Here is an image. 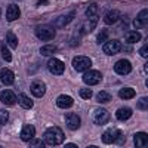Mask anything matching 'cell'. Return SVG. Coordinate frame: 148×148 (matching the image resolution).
<instances>
[{
	"instance_id": "obj_1",
	"label": "cell",
	"mask_w": 148,
	"mask_h": 148,
	"mask_svg": "<svg viewBox=\"0 0 148 148\" xmlns=\"http://www.w3.org/2000/svg\"><path fill=\"white\" fill-rule=\"evenodd\" d=\"M65 139V135L64 132L61 130L59 127H49L45 133H43V141L47 144V145H61Z\"/></svg>"
},
{
	"instance_id": "obj_2",
	"label": "cell",
	"mask_w": 148,
	"mask_h": 148,
	"mask_svg": "<svg viewBox=\"0 0 148 148\" xmlns=\"http://www.w3.org/2000/svg\"><path fill=\"white\" fill-rule=\"evenodd\" d=\"M36 36L43 42H49V40L55 39L56 31L52 25H49V24H42V25H39L36 28Z\"/></svg>"
},
{
	"instance_id": "obj_3",
	"label": "cell",
	"mask_w": 148,
	"mask_h": 148,
	"mask_svg": "<svg viewBox=\"0 0 148 148\" xmlns=\"http://www.w3.org/2000/svg\"><path fill=\"white\" fill-rule=\"evenodd\" d=\"M123 136L119 129H110L102 135V142L104 144H121Z\"/></svg>"
},
{
	"instance_id": "obj_4",
	"label": "cell",
	"mask_w": 148,
	"mask_h": 148,
	"mask_svg": "<svg viewBox=\"0 0 148 148\" xmlns=\"http://www.w3.org/2000/svg\"><path fill=\"white\" fill-rule=\"evenodd\" d=\"M73 67H74V70H76V71L83 73V71L89 70V68L92 67V61H90V58H88V56L79 55V56H76V58L73 59Z\"/></svg>"
},
{
	"instance_id": "obj_5",
	"label": "cell",
	"mask_w": 148,
	"mask_h": 148,
	"mask_svg": "<svg viewBox=\"0 0 148 148\" xmlns=\"http://www.w3.org/2000/svg\"><path fill=\"white\" fill-rule=\"evenodd\" d=\"M83 82L89 86H96L102 82V74L96 70H92V71H86L83 74Z\"/></svg>"
},
{
	"instance_id": "obj_6",
	"label": "cell",
	"mask_w": 148,
	"mask_h": 148,
	"mask_svg": "<svg viewBox=\"0 0 148 148\" xmlns=\"http://www.w3.org/2000/svg\"><path fill=\"white\" fill-rule=\"evenodd\" d=\"M47 70L51 71L53 76H61V74L64 73V70H65V64L62 62V61L52 58V59L47 61Z\"/></svg>"
},
{
	"instance_id": "obj_7",
	"label": "cell",
	"mask_w": 148,
	"mask_h": 148,
	"mask_svg": "<svg viewBox=\"0 0 148 148\" xmlns=\"http://www.w3.org/2000/svg\"><path fill=\"white\" fill-rule=\"evenodd\" d=\"M108 120H110V114H108V111L105 108L99 107V108H96L93 111V121L96 123V125L102 126V125H105V123H108Z\"/></svg>"
},
{
	"instance_id": "obj_8",
	"label": "cell",
	"mask_w": 148,
	"mask_h": 148,
	"mask_svg": "<svg viewBox=\"0 0 148 148\" xmlns=\"http://www.w3.org/2000/svg\"><path fill=\"white\" fill-rule=\"evenodd\" d=\"M102 51L105 55H116L121 51V43L119 40H110V42H105L104 43V47Z\"/></svg>"
},
{
	"instance_id": "obj_9",
	"label": "cell",
	"mask_w": 148,
	"mask_h": 148,
	"mask_svg": "<svg viewBox=\"0 0 148 148\" xmlns=\"http://www.w3.org/2000/svg\"><path fill=\"white\" fill-rule=\"evenodd\" d=\"M114 71L117 74H120V76H126V74H129L132 71V65L127 59H120L114 64Z\"/></svg>"
},
{
	"instance_id": "obj_10",
	"label": "cell",
	"mask_w": 148,
	"mask_h": 148,
	"mask_svg": "<svg viewBox=\"0 0 148 148\" xmlns=\"http://www.w3.org/2000/svg\"><path fill=\"white\" fill-rule=\"evenodd\" d=\"M30 90L36 98H43L46 93V84L42 80H34L30 86Z\"/></svg>"
},
{
	"instance_id": "obj_11",
	"label": "cell",
	"mask_w": 148,
	"mask_h": 148,
	"mask_svg": "<svg viewBox=\"0 0 148 148\" xmlns=\"http://www.w3.org/2000/svg\"><path fill=\"white\" fill-rule=\"evenodd\" d=\"M0 82H2L3 84H6V86L14 84V82H15L14 71L9 70V68H2L0 70Z\"/></svg>"
},
{
	"instance_id": "obj_12",
	"label": "cell",
	"mask_w": 148,
	"mask_h": 148,
	"mask_svg": "<svg viewBox=\"0 0 148 148\" xmlns=\"http://www.w3.org/2000/svg\"><path fill=\"white\" fill-rule=\"evenodd\" d=\"M80 123H82V120H80V117L77 114L71 113V114H67L65 116V125L71 130H77L80 127Z\"/></svg>"
},
{
	"instance_id": "obj_13",
	"label": "cell",
	"mask_w": 148,
	"mask_h": 148,
	"mask_svg": "<svg viewBox=\"0 0 148 148\" xmlns=\"http://www.w3.org/2000/svg\"><path fill=\"white\" fill-rule=\"evenodd\" d=\"M18 99V96L15 95V92L12 90H3L0 93V101H2L5 105H14Z\"/></svg>"
},
{
	"instance_id": "obj_14",
	"label": "cell",
	"mask_w": 148,
	"mask_h": 148,
	"mask_svg": "<svg viewBox=\"0 0 148 148\" xmlns=\"http://www.w3.org/2000/svg\"><path fill=\"white\" fill-rule=\"evenodd\" d=\"M34 135H36V127L31 126V125H25L21 129V135H19V136H21L22 141L28 142V141H31L34 138Z\"/></svg>"
},
{
	"instance_id": "obj_15",
	"label": "cell",
	"mask_w": 148,
	"mask_h": 148,
	"mask_svg": "<svg viewBox=\"0 0 148 148\" xmlns=\"http://www.w3.org/2000/svg\"><path fill=\"white\" fill-rule=\"evenodd\" d=\"M133 142L136 148H147L148 145V135L145 132H138L133 136Z\"/></svg>"
},
{
	"instance_id": "obj_16",
	"label": "cell",
	"mask_w": 148,
	"mask_h": 148,
	"mask_svg": "<svg viewBox=\"0 0 148 148\" xmlns=\"http://www.w3.org/2000/svg\"><path fill=\"white\" fill-rule=\"evenodd\" d=\"M74 10H71V12H68V14H65V15H61V16H58L55 21H53V24L56 27H65L67 24H70L71 21H73V18H74Z\"/></svg>"
},
{
	"instance_id": "obj_17",
	"label": "cell",
	"mask_w": 148,
	"mask_h": 148,
	"mask_svg": "<svg viewBox=\"0 0 148 148\" xmlns=\"http://www.w3.org/2000/svg\"><path fill=\"white\" fill-rule=\"evenodd\" d=\"M98 18H99V15H98V6L95 3H92L88 9H86V19L89 22L98 24Z\"/></svg>"
},
{
	"instance_id": "obj_18",
	"label": "cell",
	"mask_w": 148,
	"mask_h": 148,
	"mask_svg": "<svg viewBox=\"0 0 148 148\" xmlns=\"http://www.w3.org/2000/svg\"><path fill=\"white\" fill-rule=\"evenodd\" d=\"M19 15H21V12H19V8H18L16 5H9V6H8V10H6V19H8L9 22L18 19Z\"/></svg>"
},
{
	"instance_id": "obj_19",
	"label": "cell",
	"mask_w": 148,
	"mask_h": 148,
	"mask_svg": "<svg viewBox=\"0 0 148 148\" xmlns=\"http://www.w3.org/2000/svg\"><path fill=\"white\" fill-rule=\"evenodd\" d=\"M147 15H148V10H147V9L141 10L139 15L133 19V27H135V28H142V27H145V25H147Z\"/></svg>"
},
{
	"instance_id": "obj_20",
	"label": "cell",
	"mask_w": 148,
	"mask_h": 148,
	"mask_svg": "<svg viewBox=\"0 0 148 148\" xmlns=\"http://www.w3.org/2000/svg\"><path fill=\"white\" fill-rule=\"evenodd\" d=\"M73 104H74L73 98L68 96V95H59V96H58V99H56V105H58L59 108H64V110L70 108Z\"/></svg>"
},
{
	"instance_id": "obj_21",
	"label": "cell",
	"mask_w": 148,
	"mask_h": 148,
	"mask_svg": "<svg viewBox=\"0 0 148 148\" xmlns=\"http://www.w3.org/2000/svg\"><path fill=\"white\" fill-rule=\"evenodd\" d=\"M119 18H120V12L116 10V9H113V10H110V12H107V14H105L104 22L107 24V25H111V24H116V21Z\"/></svg>"
},
{
	"instance_id": "obj_22",
	"label": "cell",
	"mask_w": 148,
	"mask_h": 148,
	"mask_svg": "<svg viewBox=\"0 0 148 148\" xmlns=\"http://www.w3.org/2000/svg\"><path fill=\"white\" fill-rule=\"evenodd\" d=\"M116 117L119 120H127V119L132 117V110L129 107H121L116 111Z\"/></svg>"
},
{
	"instance_id": "obj_23",
	"label": "cell",
	"mask_w": 148,
	"mask_h": 148,
	"mask_svg": "<svg viewBox=\"0 0 148 148\" xmlns=\"http://www.w3.org/2000/svg\"><path fill=\"white\" fill-rule=\"evenodd\" d=\"M16 101L19 102V105H21L22 108H25V110L33 108V99H30V98H28L27 95H24V93L18 95V99H16Z\"/></svg>"
},
{
	"instance_id": "obj_24",
	"label": "cell",
	"mask_w": 148,
	"mask_h": 148,
	"mask_svg": "<svg viewBox=\"0 0 148 148\" xmlns=\"http://www.w3.org/2000/svg\"><path fill=\"white\" fill-rule=\"evenodd\" d=\"M135 95H136V92H135V89H132V88H123L119 92V96L121 98V99H130V98H133Z\"/></svg>"
},
{
	"instance_id": "obj_25",
	"label": "cell",
	"mask_w": 148,
	"mask_h": 148,
	"mask_svg": "<svg viewBox=\"0 0 148 148\" xmlns=\"http://www.w3.org/2000/svg\"><path fill=\"white\" fill-rule=\"evenodd\" d=\"M56 51H58V47L53 46V45H46V46L40 47V53L43 56H52V55L56 53Z\"/></svg>"
},
{
	"instance_id": "obj_26",
	"label": "cell",
	"mask_w": 148,
	"mask_h": 148,
	"mask_svg": "<svg viewBox=\"0 0 148 148\" xmlns=\"http://www.w3.org/2000/svg\"><path fill=\"white\" fill-rule=\"evenodd\" d=\"M96 101L99 104H107V102L111 101V95L107 90H101V92L96 93Z\"/></svg>"
},
{
	"instance_id": "obj_27",
	"label": "cell",
	"mask_w": 148,
	"mask_h": 148,
	"mask_svg": "<svg viewBox=\"0 0 148 148\" xmlns=\"http://www.w3.org/2000/svg\"><path fill=\"white\" fill-rule=\"evenodd\" d=\"M141 37H142V36H141L138 31H130V33H127V36H126V42H127L129 45L136 43V42L141 40Z\"/></svg>"
},
{
	"instance_id": "obj_28",
	"label": "cell",
	"mask_w": 148,
	"mask_h": 148,
	"mask_svg": "<svg viewBox=\"0 0 148 148\" xmlns=\"http://www.w3.org/2000/svg\"><path fill=\"white\" fill-rule=\"evenodd\" d=\"M0 52H2V56H3V59L6 61V62H10V61H12V53H10L9 47L5 43L0 45Z\"/></svg>"
},
{
	"instance_id": "obj_29",
	"label": "cell",
	"mask_w": 148,
	"mask_h": 148,
	"mask_svg": "<svg viewBox=\"0 0 148 148\" xmlns=\"http://www.w3.org/2000/svg\"><path fill=\"white\" fill-rule=\"evenodd\" d=\"M6 42H8V45H9L12 49H15V47L18 46V39H16V36L12 33V31H8V34H6Z\"/></svg>"
},
{
	"instance_id": "obj_30",
	"label": "cell",
	"mask_w": 148,
	"mask_h": 148,
	"mask_svg": "<svg viewBox=\"0 0 148 148\" xmlns=\"http://www.w3.org/2000/svg\"><path fill=\"white\" fill-rule=\"evenodd\" d=\"M107 39H108V31L104 28V30L99 31V34H98V37H96V43H99V45H101V43H104Z\"/></svg>"
},
{
	"instance_id": "obj_31",
	"label": "cell",
	"mask_w": 148,
	"mask_h": 148,
	"mask_svg": "<svg viewBox=\"0 0 148 148\" xmlns=\"http://www.w3.org/2000/svg\"><path fill=\"white\" fill-rule=\"evenodd\" d=\"M79 95H80L82 99H90L92 95H93V92H92L90 89H80V90H79Z\"/></svg>"
},
{
	"instance_id": "obj_32",
	"label": "cell",
	"mask_w": 148,
	"mask_h": 148,
	"mask_svg": "<svg viewBox=\"0 0 148 148\" xmlns=\"http://www.w3.org/2000/svg\"><path fill=\"white\" fill-rule=\"evenodd\" d=\"M9 121V113L6 110H0V125H6Z\"/></svg>"
},
{
	"instance_id": "obj_33",
	"label": "cell",
	"mask_w": 148,
	"mask_h": 148,
	"mask_svg": "<svg viewBox=\"0 0 148 148\" xmlns=\"http://www.w3.org/2000/svg\"><path fill=\"white\" fill-rule=\"evenodd\" d=\"M147 105H148V98H147V96L141 98V99L138 101V108H139V110H144V111H145V110L148 108Z\"/></svg>"
},
{
	"instance_id": "obj_34",
	"label": "cell",
	"mask_w": 148,
	"mask_h": 148,
	"mask_svg": "<svg viewBox=\"0 0 148 148\" xmlns=\"http://www.w3.org/2000/svg\"><path fill=\"white\" fill-rule=\"evenodd\" d=\"M46 144H43L40 139H31V142H30V147H37V148H43Z\"/></svg>"
},
{
	"instance_id": "obj_35",
	"label": "cell",
	"mask_w": 148,
	"mask_h": 148,
	"mask_svg": "<svg viewBox=\"0 0 148 148\" xmlns=\"http://www.w3.org/2000/svg\"><path fill=\"white\" fill-rule=\"evenodd\" d=\"M139 53L144 56V58H148V51H147V43L141 47V51H139Z\"/></svg>"
},
{
	"instance_id": "obj_36",
	"label": "cell",
	"mask_w": 148,
	"mask_h": 148,
	"mask_svg": "<svg viewBox=\"0 0 148 148\" xmlns=\"http://www.w3.org/2000/svg\"><path fill=\"white\" fill-rule=\"evenodd\" d=\"M65 148H77V145H74V144H68V145H65Z\"/></svg>"
},
{
	"instance_id": "obj_37",
	"label": "cell",
	"mask_w": 148,
	"mask_h": 148,
	"mask_svg": "<svg viewBox=\"0 0 148 148\" xmlns=\"http://www.w3.org/2000/svg\"><path fill=\"white\" fill-rule=\"evenodd\" d=\"M0 126H2V125H0Z\"/></svg>"
},
{
	"instance_id": "obj_38",
	"label": "cell",
	"mask_w": 148,
	"mask_h": 148,
	"mask_svg": "<svg viewBox=\"0 0 148 148\" xmlns=\"http://www.w3.org/2000/svg\"><path fill=\"white\" fill-rule=\"evenodd\" d=\"M0 12H2V10H0Z\"/></svg>"
}]
</instances>
